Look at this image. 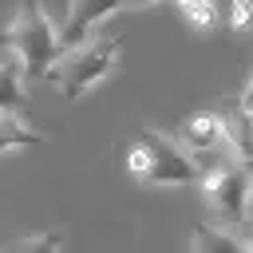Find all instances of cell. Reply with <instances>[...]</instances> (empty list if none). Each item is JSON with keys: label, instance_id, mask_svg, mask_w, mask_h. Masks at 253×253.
Here are the masks:
<instances>
[{"label": "cell", "instance_id": "52a82bcc", "mask_svg": "<svg viewBox=\"0 0 253 253\" xmlns=\"http://www.w3.org/2000/svg\"><path fill=\"white\" fill-rule=\"evenodd\" d=\"M217 123H221V134H225V146H229L233 162L253 158V115H249L237 99H233L229 107H221Z\"/></svg>", "mask_w": 253, "mask_h": 253}, {"label": "cell", "instance_id": "5b68a950", "mask_svg": "<svg viewBox=\"0 0 253 253\" xmlns=\"http://www.w3.org/2000/svg\"><path fill=\"white\" fill-rule=\"evenodd\" d=\"M119 8H123V0H71V12H67L63 32H59V55L75 51L79 43H87L95 36V28L107 24Z\"/></svg>", "mask_w": 253, "mask_h": 253}, {"label": "cell", "instance_id": "7a4b0ae2", "mask_svg": "<svg viewBox=\"0 0 253 253\" xmlns=\"http://www.w3.org/2000/svg\"><path fill=\"white\" fill-rule=\"evenodd\" d=\"M126 170L142 186H190V182H198V170H194L190 154L158 130H138L134 134V142L126 146Z\"/></svg>", "mask_w": 253, "mask_h": 253}, {"label": "cell", "instance_id": "6da1fadb", "mask_svg": "<svg viewBox=\"0 0 253 253\" xmlns=\"http://www.w3.org/2000/svg\"><path fill=\"white\" fill-rule=\"evenodd\" d=\"M4 43L16 55V67L24 71V79H51L59 59H63L59 55V32H55V24L40 0L20 4V12L12 16L8 32H4Z\"/></svg>", "mask_w": 253, "mask_h": 253}, {"label": "cell", "instance_id": "7c38bea8", "mask_svg": "<svg viewBox=\"0 0 253 253\" xmlns=\"http://www.w3.org/2000/svg\"><path fill=\"white\" fill-rule=\"evenodd\" d=\"M178 8L190 20V28H198V32H210L217 24V4L213 0H178Z\"/></svg>", "mask_w": 253, "mask_h": 253}, {"label": "cell", "instance_id": "4fadbf2b", "mask_svg": "<svg viewBox=\"0 0 253 253\" xmlns=\"http://www.w3.org/2000/svg\"><path fill=\"white\" fill-rule=\"evenodd\" d=\"M229 28H253V0H229Z\"/></svg>", "mask_w": 253, "mask_h": 253}, {"label": "cell", "instance_id": "8fae6325", "mask_svg": "<svg viewBox=\"0 0 253 253\" xmlns=\"http://www.w3.org/2000/svg\"><path fill=\"white\" fill-rule=\"evenodd\" d=\"M59 241H63L59 229H43V233H32V237L12 241L4 253H59Z\"/></svg>", "mask_w": 253, "mask_h": 253}, {"label": "cell", "instance_id": "8992f818", "mask_svg": "<svg viewBox=\"0 0 253 253\" xmlns=\"http://www.w3.org/2000/svg\"><path fill=\"white\" fill-rule=\"evenodd\" d=\"M182 150L186 154H213V150H229L225 146V134H221V123H217V115H210V111H202V115H190V119H182Z\"/></svg>", "mask_w": 253, "mask_h": 253}, {"label": "cell", "instance_id": "5bb4252c", "mask_svg": "<svg viewBox=\"0 0 253 253\" xmlns=\"http://www.w3.org/2000/svg\"><path fill=\"white\" fill-rule=\"evenodd\" d=\"M237 103H241V107H245V111L253 115V71H249V79H245V91L237 95Z\"/></svg>", "mask_w": 253, "mask_h": 253}, {"label": "cell", "instance_id": "30bf717a", "mask_svg": "<svg viewBox=\"0 0 253 253\" xmlns=\"http://www.w3.org/2000/svg\"><path fill=\"white\" fill-rule=\"evenodd\" d=\"M24 107V71L16 59H0V111H20Z\"/></svg>", "mask_w": 253, "mask_h": 253}, {"label": "cell", "instance_id": "ba28073f", "mask_svg": "<svg viewBox=\"0 0 253 253\" xmlns=\"http://www.w3.org/2000/svg\"><path fill=\"white\" fill-rule=\"evenodd\" d=\"M190 253H245V241L221 225H210V221H198L190 229Z\"/></svg>", "mask_w": 253, "mask_h": 253}, {"label": "cell", "instance_id": "ac0fdd59", "mask_svg": "<svg viewBox=\"0 0 253 253\" xmlns=\"http://www.w3.org/2000/svg\"><path fill=\"white\" fill-rule=\"evenodd\" d=\"M245 253H253V237H249V241H245Z\"/></svg>", "mask_w": 253, "mask_h": 253}, {"label": "cell", "instance_id": "e0dca14e", "mask_svg": "<svg viewBox=\"0 0 253 253\" xmlns=\"http://www.w3.org/2000/svg\"><path fill=\"white\" fill-rule=\"evenodd\" d=\"M241 170H245V174L253 178V158H245V162H241Z\"/></svg>", "mask_w": 253, "mask_h": 253}, {"label": "cell", "instance_id": "277c9868", "mask_svg": "<svg viewBox=\"0 0 253 253\" xmlns=\"http://www.w3.org/2000/svg\"><path fill=\"white\" fill-rule=\"evenodd\" d=\"M198 182H202L206 206H210L225 225H245V206H249V186H253V178L241 170V162H229V166H221V170H213V174H206V178H198Z\"/></svg>", "mask_w": 253, "mask_h": 253}, {"label": "cell", "instance_id": "9a60e30c", "mask_svg": "<svg viewBox=\"0 0 253 253\" xmlns=\"http://www.w3.org/2000/svg\"><path fill=\"white\" fill-rule=\"evenodd\" d=\"M245 229H249V237H253V186H249V206H245Z\"/></svg>", "mask_w": 253, "mask_h": 253}, {"label": "cell", "instance_id": "2e32d148", "mask_svg": "<svg viewBox=\"0 0 253 253\" xmlns=\"http://www.w3.org/2000/svg\"><path fill=\"white\" fill-rule=\"evenodd\" d=\"M150 4H158V0H123V8H150Z\"/></svg>", "mask_w": 253, "mask_h": 253}, {"label": "cell", "instance_id": "9c48e42d", "mask_svg": "<svg viewBox=\"0 0 253 253\" xmlns=\"http://www.w3.org/2000/svg\"><path fill=\"white\" fill-rule=\"evenodd\" d=\"M40 142H47L36 126H28L20 115H12V111H0V154H8V150H24V146H40Z\"/></svg>", "mask_w": 253, "mask_h": 253}, {"label": "cell", "instance_id": "3957f363", "mask_svg": "<svg viewBox=\"0 0 253 253\" xmlns=\"http://www.w3.org/2000/svg\"><path fill=\"white\" fill-rule=\"evenodd\" d=\"M119 59V40L115 36H91L87 43H79L75 51H67V59L55 67V83L63 87V99L67 103H79L95 83H103L111 75Z\"/></svg>", "mask_w": 253, "mask_h": 253}]
</instances>
